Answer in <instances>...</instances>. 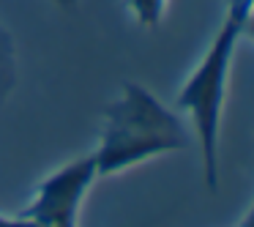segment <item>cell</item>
I'll return each mask as SVG.
<instances>
[{"label":"cell","instance_id":"1","mask_svg":"<svg viewBox=\"0 0 254 227\" xmlns=\"http://www.w3.org/2000/svg\"><path fill=\"white\" fill-rule=\"evenodd\" d=\"M189 145L191 134L183 115L161 104L145 85L126 82L107 104L99 145L90 156L96 175L110 178L161 153L186 151Z\"/></svg>","mask_w":254,"mask_h":227},{"label":"cell","instance_id":"2","mask_svg":"<svg viewBox=\"0 0 254 227\" xmlns=\"http://www.w3.org/2000/svg\"><path fill=\"white\" fill-rule=\"evenodd\" d=\"M252 11L254 0H227L224 19L213 41L181 85L175 99L178 110L191 118V137L197 140L202 178L210 192L219 189V129L227 99V77L238 44L249 33Z\"/></svg>","mask_w":254,"mask_h":227},{"label":"cell","instance_id":"3","mask_svg":"<svg viewBox=\"0 0 254 227\" xmlns=\"http://www.w3.org/2000/svg\"><path fill=\"white\" fill-rule=\"evenodd\" d=\"M99 181L93 156L71 159L63 167L52 170L30 194L22 208V219L30 222H77L82 200L88 197L90 186Z\"/></svg>","mask_w":254,"mask_h":227},{"label":"cell","instance_id":"4","mask_svg":"<svg viewBox=\"0 0 254 227\" xmlns=\"http://www.w3.org/2000/svg\"><path fill=\"white\" fill-rule=\"evenodd\" d=\"M123 3H126L128 14L134 17V22L150 30L159 28L167 11V0H123Z\"/></svg>","mask_w":254,"mask_h":227},{"label":"cell","instance_id":"5","mask_svg":"<svg viewBox=\"0 0 254 227\" xmlns=\"http://www.w3.org/2000/svg\"><path fill=\"white\" fill-rule=\"evenodd\" d=\"M19 227H77V222H30L19 216Z\"/></svg>","mask_w":254,"mask_h":227},{"label":"cell","instance_id":"6","mask_svg":"<svg viewBox=\"0 0 254 227\" xmlns=\"http://www.w3.org/2000/svg\"><path fill=\"white\" fill-rule=\"evenodd\" d=\"M0 227H19V216H3L0 214Z\"/></svg>","mask_w":254,"mask_h":227},{"label":"cell","instance_id":"7","mask_svg":"<svg viewBox=\"0 0 254 227\" xmlns=\"http://www.w3.org/2000/svg\"><path fill=\"white\" fill-rule=\"evenodd\" d=\"M52 3H55L58 8H66V11H74V8H77V3H79V0H52Z\"/></svg>","mask_w":254,"mask_h":227},{"label":"cell","instance_id":"8","mask_svg":"<svg viewBox=\"0 0 254 227\" xmlns=\"http://www.w3.org/2000/svg\"><path fill=\"white\" fill-rule=\"evenodd\" d=\"M241 227H252V216H249V214H246V216H243V222H241Z\"/></svg>","mask_w":254,"mask_h":227}]
</instances>
